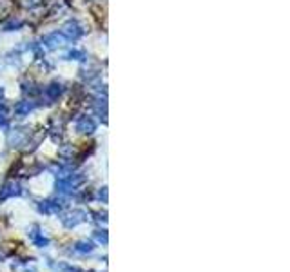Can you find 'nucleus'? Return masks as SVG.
<instances>
[{"instance_id":"nucleus-8","label":"nucleus","mask_w":290,"mask_h":272,"mask_svg":"<svg viewBox=\"0 0 290 272\" xmlns=\"http://www.w3.org/2000/svg\"><path fill=\"white\" fill-rule=\"evenodd\" d=\"M91 249H93L91 243H78V249H76V251H80V252H89Z\"/></svg>"},{"instance_id":"nucleus-1","label":"nucleus","mask_w":290,"mask_h":272,"mask_svg":"<svg viewBox=\"0 0 290 272\" xmlns=\"http://www.w3.org/2000/svg\"><path fill=\"white\" fill-rule=\"evenodd\" d=\"M78 133H84V134H91L93 131L96 129V122L93 120L91 116H80L74 124Z\"/></svg>"},{"instance_id":"nucleus-9","label":"nucleus","mask_w":290,"mask_h":272,"mask_svg":"<svg viewBox=\"0 0 290 272\" xmlns=\"http://www.w3.org/2000/svg\"><path fill=\"white\" fill-rule=\"evenodd\" d=\"M2 98H4V89L0 87V102H2Z\"/></svg>"},{"instance_id":"nucleus-2","label":"nucleus","mask_w":290,"mask_h":272,"mask_svg":"<svg viewBox=\"0 0 290 272\" xmlns=\"http://www.w3.org/2000/svg\"><path fill=\"white\" fill-rule=\"evenodd\" d=\"M62 35L67 36V38H73L74 40V38H78V36L84 35V29H82V26H80L76 20H69L64 26V29H62Z\"/></svg>"},{"instance_id":"nucleus-7","label":"nucleus","mask_w":290,"mask_h":272,"mask_svg":"<svg viewBox=\"0 0 290 272\" xmlns=\"http://www.w3.org/2000/svg\"><path fill=\"white\" fill-rule=\"evenodd\" d=\"M33 109H35V105L31 104V102H22L20 105H17L15 111H17V114H20V116H26V114H29Z\"/></svg>"},{"instance_id":"nucleus-6","label":"nucleus","mask_w":290,"mask_h":272,"mask_svg":"<svg viewBox=\"0 0 290 272\" xmlns=\"http://www.w3.org/2000/svg\"><path fill=\"white\" fill-rule=\"evenodd\" d=\"M22 190H20V187L17 185V183H8V185L2 189V198H8V196H13V195H20Z\"/></svg>"},{"instance_id":"nucleus-5","label":"nucleus","mask_w":290,"mask_h":272,"mask_svg":"<svg viewBox=\"0 0 290 272\" xmlns=\"http://www.w3.org/2000/svg\"><path fill=\"white\" fill-rule=\"evenodd\" d=\"M62 84H58V82H53V84H49L48 87H46V96H48L49 100H57L58 96L62 95Z\"/></svg>"},{"instance_id":"nucleus-4","label":"nucleus","mask_w":290,"mask_h":272,"mask_svg":"<svg viewBox=\"0 0 290 272\" xmlns=\"http://www.w3.org/2000/svg\"><path fill=\"white\" fill-rule=\"evenodd\" d=\"M44 44L48 46L49 49H57L64 44V35H58V33H53V35H48L44 38Z\"/></svg>"},{"instance_id":"nucleus-3","label":"nucleus","mask_w":290,"mask_h":272,"mask_svg":"<svg viewBox=\"0 0 290 272\" xmlns=\"http://www.w3.org/2000/svg\"><path fill=\"white\" fill-rule=\"evenodd\" d=\"M87 220V214L84 211H74L71 212V214H67V216L64 218V223L67 225V227H74V225L82 223V221Z\"/></svg>"}]
</instances>
